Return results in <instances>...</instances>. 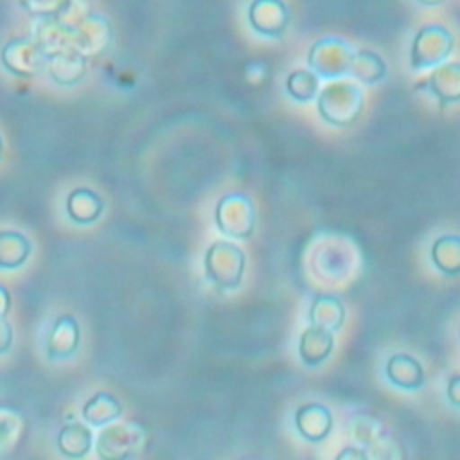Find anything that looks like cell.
<instances>
[{
  "label": "cell",
  "mask_w": 460,
  "mask_h": 460,
  "mask_svg": "<svg viewBox=\"0 0 460 460\" xmlns=\"http://www.w3.org/2000/svg\"><path fill=\"white\" fill-rule=\"evenodd\" d=\"M56 446L61 456L68 460H83L93 447V433L88 424L72 420L59 428Z\"/></svg>",
  "instance_id": "obj_8"
},
{
  "label": "cell",
  "mask_w": 460,
  "mask_h": 460,
  "mask_svg": "<svg viewBox=\"0 0 460 460\" xmlns=\"http://www.w3.org/2000/svg\"><path fill=\"white\" fill-rule=\"evenodd\" d=\"M221 244V255H223V268L214 270L207 273L210 282L219 289V291H235L239 289L244 275V264L246 257L241 248L234 246L232 243H219Z\"/></svg>",
  "instance_id": "obj_7"
},
{
  "label": "cell",
  "mask_w": 460,
  "mask_h": 460,
  "mask_svg": "<svg viewBox=\"0 0 460 460\" xmlns=\"http://www.w3.org/2000/svg\"><path fill=\"white\" fill-rule=\"evenodd\" d=\"M122 413L120 401L108 394V392H97L92 397L86 399V402L81 408V417L84 424L90 428H104L115 420H119Z\"/></svg>",
  "instance_id": "obj_9"
},
{
  "label": "cell",
  "mask_w": 460,
  "mask_h": 460,
  "mask_svg": "<svg viewBox=\"0 0 460 460\" xmlns=\"http://www.w3.org/2000/svg\"><path fill=\"white\" fill-rule=\"evenodd\" d=\"M286 428L300 444L316 447L332 437L336 415L325 401L305 399L289 408L286 413Z\"/></svg>",
  "instance_id": "obj_1"
},
{
  "label": "cell",
  "mask_w": 460,
  "mask_h": 460,
  "mask_svg": "<svg viewBox=\"0 0 460 460\" xmlns=\"http://www.w3.org/2000/svg\"><path fill=\"white\" fill-rule=\"evenodd\" d=\"M147 429L135 420H115L101 428L95 438L99 460H137L147 446Z\"/></svg>",
  "instance_id": "obj_3"
},
{
  "label": "cell",
  "mask_w": 460,
  "mask_h": 460,
  "mask_svg": "<svg viewBox=\"0 0 460 460\" xmlns=\"http://www.w3.org/2000/svg\"><path fill=\"white\" fill-rule=\"evenodd\" d=\"M81 343V327L72 314L56 318L45 336V356L50 361H68L75 356Z\"/></svg>",
  "instance_id": "obj_5"
},
{
  "label": "cell",
  "mask_w": 460,
  "mask_h": 460,
  "mask_svg": "<svg viewBox=\"0 0 460 460\" xmlns=\"http://www.w3.org/2000/svg\"><path fill=\"white\" fill-rule=\"evenodd\" d=\"M332 460H368V455L365 449H361L350 442H345V444H341L340 449L334 451Z\"/></svg>",
  "instance_id": "obj_14"
},
{
  "label": "cell",
  "mask_w": 460,
  "mask_h": 460,
  "mask_svg": "<svg viewBox=\"0 0 460 460\" xmlns=\"http://www.w3.org/2000/svg\"><path fill=\"white\" fill-rule=\"evenodd\" d=\"M9 305H11V302H9L7 291L0 288V318H5V314L9 311Z\"/></svg>",
  "instance_id": "obj_16"
},
{
  "label": "cell",
  "mask_w": 460,
  "mask_h": 460,
  "mask_svg": "<svg viewBox=\"0 0 460 460\" xmlns=\"http://www.w3.org/2000/svg\"><path fill=\"white\" fill-rule=\"evenodd\" d=\"M347 320V309L336 295H314L307 305L304 323L338 334Z\"/></svg>",
  "instance_id": "obj_6"
},
{
  "label": "cell",
  "mask_w": 460,
  "mask_h": 460,
  "mask_svg": "<svg viewBox=\"0 0 460 460\" xmlns=\"http://www.w3.org/2000/svg\"><path fill=\"white\" fill-rule=\"evenodd\" d=\"M458 341H460V329H458Z\"/></svg>",
  "instance_id": "obj_17"
},
{
  "label": "cell",
  "mask_w": 460,
  "mask_h": 460,
  "mask_svg": "<svg viewBox=\"0 0 460 460\" xmlns=\"http://www.w3.org/2000/svg\"><path fill=\"white\" fill-rule=\"evenodd\" d=\"M376 372L381 385L404 395L420 394L428 385L426 367L420 358L401 347L383 352L377 359Z\"/></svg>",
  "instance_id": "obj_2"
},
{
  "label": "cell",
  "mask_w": 460,
  "mask_h": 460,
  "mask_svg": "<svg viewBox=\"0 0 460 460\" xmlns=\"http://www.w3.org/2000/svg\"><path fill=\"white\" fill-rule=\"evenodd\" d=\"M23 431V415L9 404H0V456L9 455L18 446Z\"/></svg>",
  "instance_id": "obj_11"
},
{
  "label": "cell",
  "mask_w": 460,
  "mask_h": 460,
  "mask_svg": "<svg viewBox=\"0 0 460 460\" xmlns=\"http://www.w3.org/2000/svg\"><path fill=\"white\" fill-rule=\"evenodd\" d=\"M440 399L453 411H460V370L444 376L440 383Z\"/></svg>",
  "instance_id": "obj_13"
},
{
  "label": "cell",
  "mask_w": 460,
  "mask_h": 460,
  "mask_svg": "<svg viewBox=\"0 0 460 460\" xmlns=\"http://www.w3.org/2000/svg\"><path fill=\"white\" fill-rule=\"evenodd\" d=\"M431 262L447 277L460 275V237L442 235L437 239L431 246Z\"/></svg>",
  "instance_id": "obj_10"
},
{
  "label": "cell",
  "mask_w": 460,
  "mask_h": 460,
  "mask_svg": "<svg viewBox=\"0 0 460 460\" xmlns=\"http://www.w3.org/2000/svg\"><path fill=\"white\" fill-rule=\"evenodd\" d=\"M13 340H14L13 325L5 318H0V356L11 350Z\"/></svg>",
  "instance_id": "obj_15"
},
{
  "label": "cell",
  "mask_w": 460,
  "mask_h": 460,
  "mask_svg": "<svg viewBox=\"0 0 460 460\" xmlns=\"http://www.w3.org/2000/svg\"><path fill=\"white\" fill-rule=\"evenodd\" d=\"M286 92L291 99H295L298 102L313 101L318 93V79H316V75H313L305 70L293 72V74H289V77L286 81Z\"/></svg>",
  "instance_id": "obj_12"
},
{
  "label": "cell",
  "mask_w": 460,
  "mask_h": 460,
  "mask_svg": "<svg viewBox=\"0 0 460 460\" xmlns=\"http://www.w3.org/2000/svg\"><path fill=\"white\" fill-rule=\"evenodd\" d=\"M336 350V334L302 323L293 338V356L305 368L325 365Z\"/></svg>",
  "instance_id": "obj_4"
}]
</instances>
